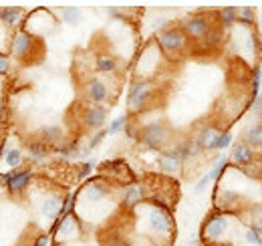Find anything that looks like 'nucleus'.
Returning <instances> with one entry per match:
<instances>
[{
  "instance_id": "obj_17",
  "label": "nucleus",
  "mask_w": 262,
  "mask_h": 246,
  "mask_svg": "<svg viewBox=\"0 0 262 246\" xmlns=\"http://www.w3.org/2000/svg\"><path fill=\"white\" fill-rule=\"evenodd\" d=\"M220 133H222V127H220L218 123H208V125H204L196 135H194L200 152H214V146H216V139H218Z\"/></svg>"
},
{
  "instance_id": "obj_11",
  "label": "nucleus",
  "mask_w": 262,
  "mask_h": 246,
  "mask_svg": "<svg viewBox=\"0 0 262 246\" xmlns=\"http://www.w3.org/2000/svg\"><path fill=\"white\" fill-rule=\"evenodd\" d=\"M145 198H147L145 184H141V182H127V184L121 186V190H119V200H117V202L121 204V208L133 212L139 204L145 202Z\"/></svg>"
},
{
  "instance_id": "obj_8",
  "label": "nucleus",
  "mask_w": 262,
  "mask_h": 246,
  "mask_svg": "<svg viewBox=\"0 0 262 246\" xmlns=\"http://www.w3.org/2000/svg\"><path fill=\"white\" fill-rule=\"evenodd\" d=\"M178 27L188 36V40L202 43L208 36V32L214 29V23H212L210 14H206V12H194V14H188Z\"/></svg>"
},
{
  "instance_id": "obj_6",
  "label": "nucleus",
  "mask_w": 262,
  "mask_h": 246,
  "mask_svg": "<svg viewBox=\"0 0 262 246\" xmlns=\"http://www.w3.org/2000/svg\"><path fill=\"white\" fill-rule=\"evenodd\" d=\"M188 36L182 32L180 27H165L156 34V45L162 51L165 59H178L188 49Z\"/></svg>"
},
{
  "instance_id": "obj_25",
  "label": "nucleus",
  "mask_w": 262,
  "mask_h": 246,
  "mask_svg": "<svg viewBox=\"0 0 262 246\" xmlns=\"http://www.w3.org/2000/svg\"><path fill=\"white\" fill-rule=\"evenodd\" d=\"M27 154L31 157V161L40 163V161H45V159L51 155V148H49L47 144H42V141L36 137V139L27 141Z\"/></svg>"
},
{
  "instance_id": "obj_13",
  "label": "nucleus",
  "mask_w": 262,
  "mask_h": 246,
  "mask_svg": "<svg viewBox=\"0 0 262 246\" xmlns=\"http://www.w3.org/2000/svg\"><path fill=\"white\" fill-rule=\"evenodd\" d=\"M81 232H83V222L79 220V216H61L55 222V238H57V242L75 240V238H79Z\"/></svg>"
},
{
  "instance_id": "obj_15",
  "label": "nucleus",
  "mask_w": 262,
  "mask_h": 246,
  "mask_svg": "<svg viewBox=\"0 0 262 246\" xmlns=\"http://www.w3.org/2000/svg\"><path fill=\"white\" fill-rule=\"evenodd\" d=\"M158 168H160V172H164L167 176L180 174V170L184 168V161H182V157L178 154L176 146H169V148H165V150L160 152V155H158Z\"/></svg>"
},
{
  "instance_id": "obj_21",
  "label": "nucleus",
  "mask_w": 262,
  "mask_h": 246,
  "mask_svg": "<svg viewBox=\"0 0 262 246\" xmlns=\"http://www.w3.org/2000/svg\"><path fill=\"white\" fill-rule=\"evenodd\" d=\"M25 10L20 6H2L0 8V25L6 29H18L20 20L25 18Z\"/></svg>"
},
{
  "instance_id": "obj_28",
  "label": "nucleus",
  "mask_w": 262,
  "mask_h": 246,
  "mask_svg": "<svg viewBox=\"0 0 262 246\" xmlns=\"http://www.w3.org/2000/svg\"><path fill=\"white\" fill-rule=\"evenodd\" d=\"M59 16H61V20H63L65 25L77 27V25H81V20H83V8H79V6H65V8H61Z\"/></svg>"
},
{
  "instance_id": "obj_38",
  "label": "nucleus",
  "mask_w": 262,
  "mask_h": 246,
  "mask_svg": "<svg viewBox=\"0 0 262 246\" xmlns=\"http://www.w3.org/2000/svg\"><path fill=\"white\" fill-rule=\"evenodd\" d=\"M51 244V234L49 232H38L34 236V240L31 242V246H49Z\"/></svg>"
},
{
  "instance_id": "obj_9",
  "label": "nucleus",
  "mask_w": 262,
  "mask_h": 246,
  "mask_svg": "<svg viewBox=\"0 0 262 246\" xmlns=\"http://www.w3.org/2000/svg\"><path fill=\"white\" fill-rule=\"evenodd\" d=\"M34 170L31 168H23V170H8L4 174H0V186H4V190L12 196H20L29 190V186L33 184Z\"/></svg>"
},
{
  "instance_id": "obj_35",
  "label": "nucleus",
  "mask_w": 262,
  "mask_h": 246,
  "mask_svg": "<svg viewBox=\"0 0 262 246\" xmlns=\"http://www.w3.org/2000/svg\"><path fill=\"white\" fill-rule=\"evenodd\" d=\"M262 91V67L256 65L250 73V93H252V99Z\"/></svg>"
},
{
  "instance_id": "obj_40",
  "label": "nucleus",
  "mask_w": 262,
  "mask_h": 246,
  "mask_svg": "<svg viewBox=\"0 0 262 246\" xmlns=\"http://www.w3.org/2000/svg\"><path fill=\"white\" fill-rule=\"evenodd\" d=\"M262 109V91L254 97V99H250V113L254 115V113H258Z\"/></svg>"
},
{
  "instance_id": "obj_24",
  "label": "nucleus",
  "mask_w": 262,
  "mask_h": 246,
  "mask_svg": "<svg viewBox=\"0 0 262 246\" xmlns=\"http://www.w3.org/2000/svg\"><path fill=\"white\" fill-rule=\"evenodd\" d=\"M176 150H178V154L182 157L184 166L190 163L192 159H196L198 155L202 154L200 148H198L196 139H194V135H192V137H186V139H182V141H178V144H176Z\"/></svg>"
},
{
  "instance_id": "obj_18",
  "label": "nucleus",
  "mask_w": 262,
  "mask_h": 246,
  "mask_svg": "<svg viewBox=\"0 0 262 246\" xmlns=\"http://www.w3.org/2000/svg\"><path fill=\"white\" fill-rule=\"evenodd\" d=\"M61 210H63V198L55 196V194L42 198L40 204H38V214L42 218H47L49 222H53V224L61 218Z\"/></svg>"
},
{
  "instance_id": "obj_33",
  "label": "nucleus",
  "mask_w": 262,
  "mask_h": 246,
  "mask_svg": "<svg viewBox=\"0 0 262 246\" xmlns=\"http://www.w3.org/2000/svg\"><path fill=\"white\" fill-rule=\"evenodd\" d=\"M127 123H129V115H127V113L117 115L115 119H111V123H109V127H107V135H117V133H121V131L125 129Z\"/></svg>"
},
{
  "instance_id": "obj_2",
  "label": "nucleus",
  "mask_w": 262,
  "mask_h": 246,
  "mask_svg": "<svg viewBox=\"0 0 262 246\" xmlns=\"http://www.w3.org/2000/svg\"><path fill=\"white\" fill-rule=\"evenodd\" d=\"M109 204H111V184L105 178H91V180H87V184L77 192V206H75V210L81 212L83 208H87L89 214L85 216L83 220H91L93 212H97V214L105 212L107 214Z\"/></svg>"
},
{
  "instance_id": "obj_34",
  "label": "nucleus",
  "mask_w": 262,
  "mask_h": 246,
  "mask_svg": "<svg viewBox=\"0 0 262 246\" xmlns=\"http://www.w3.org/2000/svg\"><path fill=\"white\" fill-rule=\"evenodd\" d=\"M234 144V133L230 129H222V133L218 135L216 139V146H214V152H226L228 148H232Z\"/></svg>"
},
{
  "instance_id": "obj_5",
  "label": "nucleus",
  "mask_w": 262,
  "mask_h": 246,
  "mask_svg": "<svg viewBox=\"0 0 262 246\" xmlns=\"http://www.w3.org/2000/svg\"><path fill=\"white\" fill-rule=\"evenodd\" d=\"M169 125L162 119H156V121H147L143 125H139V135H137V141L145 148V150H154V152H162L167 148L169 144Z\"/></svg>"
},
{
  "instance_id": "obj_23",
  "label": "nucleus",
  "mask_w": 262,
  "mask_h": 246,
  "mask_svg": "<svg viewBox=\"0 0 262 246\" xmlns=\"http://www.w3.org/2000/svg\"><path fill=\"white\" fill-rule=\"evenodd\" d=\"M55 154L59 155L63 161H77L83 157V146L79 139L75 141H63L59 148H55Z\"/></svg>"
},
{
  "instance_id": "obj_29",
  "label": "nucleus",
  "mask_w": 262,
  "mask_h": 246,
  "mask_svg": "<svg viewBox=\"0 0 262 246\" xmlns=\"http://www.w3.org/2000/svg\"><path fill=\"white\" fill-rule=\"evenodd\" d=\"M236 25H242L246 29L256 25V8L252 6H242L238 8V16H236Z\"/></svg>"
},
{
  "instance_id": "obj_22",
  "label": "nucleus",
  "mask_w": 262,
  "mask_h": 246,
  "mask_svg": "<svg viewBox=\"0 0 262 246\" xmlns=\"http://www.w3.org/2000/svg\"><path fill=\"white\" fill-rule=\"evenodd\" d=\"M121 69V59L109 53H101L95 57V71L101 75H115Z\"/></svg>"
},
{
  "instance_id": "obj_39",
  "label": "nucleus",
  "mask_w": 262,
  "mask_h": 246,
  "mask_svg": "<svg viewBox=\"0 0 262 246\" xmlns=\"http://www.w3.org/2000/svg\"><path fill=\"white\" fill-rule=\"evenodd\" d=\"M10 73V57L6 53H0V75Z\"/></svg>"
},
{
  "instance_id": "obj_14",
  "label": "nucleus",
  "mask_w": 262,
  "mask_h": 246,
  "mask_svg": "<svg viewBox=\"0 0 262 246\" xmlns=\"http://www.w3.org/2000/svg\"><path fill=\"white\" fill-rule=\"evenodd\" d=\"M107 115H109V107L107 105H87L83 111V125L89 131H99L105 129L107 123Z\"/></svg>"
},
{
  "instance_id": "obj_1",
  "label": "nucleus",
  "mask_w": 262,
  "mask_h": 246,
  "mask_svg": "<svg viewBox=\"0 0 262 246\" xmlns=\"http://www.w3.org/2000/svg\"><path fill=\"white\" fill-rule=\"evenodd\" d=\"M133 216H135V228H137L135 234H141L160 246L171 244L176 224H173L169 206L158 200H145L133 210Z\"/></svg>"
},
{
  "instance_id": "obj_30",
  "label": "nucleus",
  "mask_w": 262,
  "mask_h": 246,
  "mask_svg": "<svg viewBox=\"0 0 262 246\" xmlns=\"http://www.w3.org/2000/svg\"><path fill=\"white\" fill-rule=\"evenodd\" d=\"M4 163L10 168V170H18L23 166V159H25V152L20 148H8V152L4 154Z\"/></svg>"
},
{
  "instance_id": "obj_19",
  "label": "nucleus",
  "mask_w": 262,
  "mask_h": 246,
  "mask_svg": "<svg viewBox=\"0 0 262 246\" xmlns=\"http://www.w3.org/2000/svg\"><path fill=\"white\" fill-rule=\"evenodd\" d=\"M38 139L42 144H47L51 150H55V148H59L65 141V131L57 123H47V125H42L38 129Z\"/></svg>"
},
{
  "instance_id": "obj_26",
  "label": "nucleus",
  "mask_w": 262,
  "mask_h": 246,
  "mask_svg": "<svg viewBox=\"0 0 262 246\" xmlns=\"http://www.w3.org/2000/svg\"><path fill=\"white\" fill-rule=\"evenodd\" d=\"M216 20H218V27L222 31H230L234 25H236V16H238V8L236 6H226V8H218L214 12Z\"/></svg>"
},
{
  "instance_id": "obj_43",
  "label": "nucleus",
  "mask_w": 262,
  "mask_h": 246,
  "mask_svg": "<svg viewBox=\"0 0 262 246\" xmlns=\"http://www.w3.org/2000/svg\"><path fill=\"white\" fill-rule=\"evenodd\" d=\"M23 246H31V244H23Z\"/></svg>"
},
{
  "instance_id": "obj_36",
  "label": "nucleus",
  "mask_w": 262,
  "mask_h": 246,
  "mask_svg": "<svg viewBox=\"0 0 262 246\" xmlns=\"http://www.w3.org/2000/svg\"><path fill=\"white\" fill-rule=\"evenodd\" d=\"M95 168H97V161H95V159H87V161H83V163L79 166V170H77V178H79V180H87V178L93 174Z\"/></svg>"
},
{
  "instance_id": "obj_31",
  "label": "nucleus",
  "mask_w": 262,
  "mask_h": 246,
  "mask_svg": "<svg viewBox=\"0 0 262 246\" xmlns=\"http://www.w3.org/2000/svg\"><path fill=\"white\" fill-rule=\"evenodd\" d=\"M246 224H252L262 230V202H254L246 208Z\"/></svg>"
},
{
  "instance_id": "obj_16",
  "label": "nucleus",
  "mask_w": 262,
  "mask_h": 246,
  "mask_svg": "<svg viewBox=\"0 0 262 246\" xmlns=\"http://www.w3.org/2000/svg\"><path fill=\"white\" fill-rule=\"evenodd\" d=\"M256 159V152L252 148H248L244 141H236L232 144V152L228 155V161L236 168H250L252 161Z\"/></svg>"
},
{
  "instance_id": "obj_20",
  "label": "nucleus",
  "mask_w": 262,
  "mask_h": 246,
  "mask_svg": "<svg viewBox=\"0 0 262 246\" xmlns=\"http://www.w3.org/2000/svg\"><path fill=\"white\" fill-rule=\"evenodd\" d=\"M240 141H244L248 148H252L254 152H262V121L248 123L242 129Z\"/></svg>"
},
{
  "instance_id": "obj_10",
  "label": "nucleus",
  "mask_w": 262,
  "mask_h": 246,
  "mask_svg": "<svg viewBox=\"0 0 262 246\" xmlns=\"http://www.w3.org/2000/svg\"><path fill=\"white\" fill-rule=\"evenodd\" d=\"M38 43H40V40L34 38L33 34H29L25 29H18V31L12 34L10 43H8V45H10L8 51H10V55H12L14 59H18V61H29L34 53H36Z\"/></svg>"
},
{
  "instance_id": "obj_41",
  "label": "nucleus",
  "mask_w": 262,
  "mask_h": 246,
  "mask_svg": "<svg viewBox=\"0 0 262 246\" xmlns=\"http://www.w3.org/2000/svg\"><path fill=\"white\" fill-rule=\"evenodd\" d=\"M2 115H4V103H2V99H0V121H2Z\"/></svg>"
},
{
  "instance_id": "obj_32",
  "label": "nucleus",
  "mask_w": 262,
  "mask_h": 246,
  "mask_svg": "<svg viewBox=\"0 0 262 246\" xmlns=\"http://www.w3.org/2000/svg\"><path fill=\"white\" fill-rule=\"evenodd\" d=\"M105 137H107V127H105V129H99V131H95V133L89 137V141L83 146V155H87L89 152L97 150L99 146L105 141Z\"/></svg>"
},
{
  "instance_id": "obj_27",
  "label": "nucleus",
  "mask_w": 262,
  "mask_h": 246,
  "mask_svg": "<svg viewBox=\"0 0 262 246\" xmlns=\"http://www.w3.org/2000/svg\"><path fill=\"white\" fill-rule=\"evenodd\" d=\"M238 234H240V240L246 246H262V230H258L252 224H244L242 232H238Z\"/></svg>"
},
{
  "instance_id": "obj_3",
  "label": "nucleus",
  "mask_w": 262,
  "mask_h": 246,
  "mask_svg": "<svg viewBox=\"0 0 262 246\" xmlns=\"http://www.w3.org/2000/svg\"><path fill=\"white\" fill-rule=\"evenodd\" d=\"M240 226V218L238 214H228V212H212L204 220L202 224V232L200 238L206 244H224L236 234V228Z\"/></svg>"
},
{
  "instance_id": "obj_42",
  "label": "nucleus",
  "mask_w": 262,
  "mask_h": 246,
  "mask_svg": "<svg viewBox=\"0 0 262 246\" xmlns=\"http://www.w3.org/2000/svg\"><path fill=\"white\" fill-rule=\"evenodd\" d=\"M254 117H256V121H262V109L258 113H254Z\"/></svg>"
},
{
  "instance_id": "obj_37",
  "label": "nucleus",
  "mask_w": 262,
  "mask_h": 246,
  "mask_svg": "<svg viewBox=\"0 0 262 246\" xmlns=\"http://www.w3.org/2000/svg\"><path fill=\"white\" fill-rule=\"evenodd\" d=\"M123 133H125V137L131 139V141H137V135H139V125H135V123H127L125 125V129H123Z\"/></svg>"
},
{
  "instance_id": "obj_4",
  "label": "nucleus",
  "mask_w": 262,
  "mask_h": 246,
  "mask_svg": "<svg viewBox=\"0 0 262 246\" xmlns=\"http://www.w3.org/2000/svg\"><path fill=\"white\" fill-rule=\"evenodd\" d=\"M158 93V83L154 79H133L127 91V115H141L151 107Z\"/></svg>"
},
{
  "instance_id": "obj_7",
  "label": "nucleus",
  "mask_w": 262,
  "mask_h": 246,
  "mask_svg": "<svg viewBox=\"0 0 262 246\" xmlns=\"http://www.w3.org/2000/svg\"><path fill=\"white\" fill-rule=\"evenodd\" d=\"M165 57L162 55V51L158 49L156 40L154 43H147L141 51V55L137 57V63H135V75L137 79H154L160 71V65Z\"/></svg>"
},
{
  "instance_id": "obj_12",
  "label": "nucleus",
  "mask_w": 262,
  "mask_h": 246,
  "mask_svg": "<svg viewBox=\"0 0 262 246\" xmlns=\"http://www.w3.org/2000/svg\"><path fill=\"white\" fill-rule=\"evenodd\" d=\"M83 95L91 105H105L111 99V89L105 79L101 77H89L83 85Z\"/></svg>"
}]
</instances>
